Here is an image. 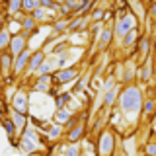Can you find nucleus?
Masks as SVG:
<instances>
[{
    "mask_svg": "<svg viewBox=\"0 0 156 156\" xmlns=\"http://www.w3.org/2000/svg\"><path fill=\"white\" fill-rule=\"evenodd\" d=\"M143 92L136 84H129L121 90L119 94V107H121V113L125 117H129L131 121L139 119L140 113V105H143Z\"/></svg>",
    "mask_w": 156,
    "mask_h": 156,
    "instance_id": "nucleus-1",
    "label": "nucleus"
},
{
    "mask_svg": "<svg viewBox=\"0 0 156 156\" xmlns=\"http://www.w3.org/2000/svg\"><path fill=\"white\" fill-rule=\"evenodd\" d=\"M18 140H20V148H22L26 154L37 152L39 144H41V139H39V135H37V129H33V127H26V129L22 131V135H20Z\"/></svg>",
    "mask_w": 156,
    "mask_h": 156,
    "instance_id": "nucleus-2",
    "label": "nucleus"
},
{
    "mask_svg": "<svg viewBox=\"0 0 156 156\" xmlns=\"http://www.w3.org/2000/svg\"><path fill=\"white\" fill-rule=\"evenodd\" d=\"M136 23H139V22H136V18H135L133 12H129V10H127V12H121L119 16H117L115 26H113V35L123 39L131 29L136 27Z\"/></svg>",
    "mask_w": 156,
    "mask_h": 156,
    "instance_id": "nucleus-3",
    "label": "nucleus"
},
{
    "mask_svg": "<svg viewBox=\"0 0 156 156\" xmlns=\"http://www.w3.org/2000/svg\"><path fill=\"white\" fill-rule=\"evenodd\" d=\"M98 154L100 156H111L113 154V148H115V136L111 131H101L100 136H98Z\"/></svg>",
    "mask_w": 156,
    "mask_h": 156,
    "instance_id": "nucleus-4",
    "label": "nucleus"
},
{
    "mask_svg": "<svg viewBox=\"0 0 156 156\" xmlns=\"http://www.w3.org/2000/svg\"><path fill=\"white\" fill-rule=\"evenodd\" d=\"M26 49H27V35H26V33H22V31L12 33V37H10V45H8L6 51L12 57H18L20 53H23Z\"/></svg>",
    "mask_w": 156,
    "mask_h": 156,
    "instance_id": "nucleus-5",
    "label": "nucleus"
},
{
    "mask_svg": "<svg viewBox=\"0 0 156 156\" xmlns=\"http://www.w3.org/2000/svg\"><path fill=\"white\" fill-rule=\"evenodd\" d=\"M12 109L22 115L29 113V96L26 90H16L12 96Z\"/></svg>",
    "mask_w": 156,
    "mask_h": 156,
    "instance_id": "nucleus-6",
    "label": "nucleus"
},
{
    "mask_svg": "<svg viewBox=\"0 0 156 156\" xmlns=\"http://www.w3.org/2000/svg\"><path fill=\"white\" fill-rule=\"evenodd\" d=\"M53 84L57 86H62L66 82H72L74 78L78 76V66H66V68H61V70H55L53 72Z\"/></svg>",
    "mask_w": 156,
    "mask_h": 156,
    "instance_id": "nucleus-7",
    "label": "nucleus"
},
{
    "mask_svg": "<svg viewBox=\"0 0 156 156\" xmlns=\"http://www.w3.org/2000/svg\"><path fill=\"white\" fill-rule=\"evenodd\" d=\"M29 57H31V51H29V49H26L23 53H20L18 57H14V62H12V76H20L22 72H26L27 62H29Z\"/></svg>",
    "mask_w": 156,
    "mask_h": 156,
    "instance_id": "nucleus-8",
    "label": "nucleus"
},
{
    "mask_svg": "<svg viewBox=\"0 0 156 156\" xmlns=\"http://www.w3.org/2000/svg\"><path fill=\"white\" fill-rule=\"evenodd\" d=\"M45 62V53L41 51V49H37V51L31 53V57H29V62H27V68H26V74H35L39 70V66Z\"/></svg>",
    "mask_w": 156,
    "mask_h": 156,
    "instance_id": "nucleus-9",
    "label": "nucleus"
},
{
    "mask_svg": "<svg viewBox=\"0 0 156 156\" xmlns=\"http://www.w3.org/2000/svg\"><path fill=\"white\" fill-rule=\"evenodd\" d=\"M33 92H47L53 88V76L51 74H45V76H37L35 82H33Z\"/></svg>",
    "mask_w": 156,
    "mask_h": 156,
    "instance_id": "nucleus-10",
    "label": "nucleus"
},
{
    "mask_svg": "<svg viewBox=\"0 0 156 156\" xmlns=\"http://www.w3.org/2000/svg\"><path fill=\"white\" fill-rule=\"evenodd\" d=\"M82 135H84V125L78 123V125L72 127L70 131H66V136H65V139H66V143H68V144H76L78 140L82 139Z\"/></svg>",
    "mask_w": 156,
    "mask_h": 156,
    "instance_id": "nucleus-11",
    "label": "nucleus"
},
{
    "mask_svg": "<svg viewBox=\"0 0 156 156\" xmlns=\"http://www.w3.org/2000/svg\"><path fill=\"white\" fill-rule=\"evenodd\" d=\"M10 119H12L14 127H16V133H20V131H23L27 127V115H22L18 113V111H10Z\"/></svg>",
    "mask_w": 156,
    "mask_h": 156,
    "instance_id": "nucleus-12",
    "label": "nucleus"
},
{
    "mask_svg": "<svg viewBox=\"0 0 156 156\" xmlns=\"http://www.w3.org/2000/svg\"><path fill=\"white\" fill-rule=\"evenodd\" d=\"M111 39H113V29L111 27H104L100 31V41H98V47L100 49H107L111 43Z\"/></svg>",
    "mask_w": 156,
    "mask_h": 156,
    "instance_id": "nucleus-13",
    "label": "nucleus"
},
{
    "mask_svg": "<svg viewBox=\"0 0 156 156\" xmlns=\"http://www.w3.org/2000/svg\"><path fill=\"white\" fill-rule=\"evenodd\" d=\"M12 62H14V57L10 55L8 51L0 53V70H2V74H8V72H12Z\"/></svg>",
    "mask_w": 156,
    "mask_h": 156,
    "instance_id": "nucleus-14",
    "label": "nucleus"
},
{
    "mask_svg": "<svg viewBox=\"0 0 156 156\" xmlns=\"http://www.w3.org/2000/svg\"><path fill=\"white\" fill-rule=\"evenodd\" d=\"M135 78H139V80H143V82H148L150 78H152V65H150V62H144L143 66H139Z\"/></svg>",
    "mask_w": 156,
    "mask_h": 156,
    "instance_id": "nucleus-15",
    "label": "nucleus"
},
{
    "mask_svg": "<svg viewBox=\"0 0 156 156\" xmlns=\"http://www.w3.org/2000/svg\"><path fill=\"white\" fill-rule=\"evenodd\" d=\"M136 41H139V27L131 29V31L123 37V47H131V49H133Z\"/></svg>",
    "mask_w": 156,
    "mask_h": 156,
    "instance_id": "nucleus-16",
    "label": "nucleus"
},
{
    "mask_svg": "<svg viewBox=\"0 0 156 156\" xmlns=\"http://www.w3.org/2000/svg\"><path fill=\"white\" fill-rule=\"evenodd\" d=\"M68 119H70V111H68L66 107H62V109H55V123L57 125L62 127Z\"/></svg>",
    "mask_w": 156,
    "mask_h": 156,
    "instance_id": "nucleus-17",
    "label": "nucleus"
},
{
    "mask_svg": "<svg viewBox=\"0 0 156 156\" xmlns=\"http://www.w3.org/2000/svg\"><path fill=\"white\" fill-rule=\"evenodd\" d=\"M61 133H62V127L57 125V123H53V125H49V129L45 131V136L49 140H57L58 136H61Z\"/></svg>",
    "mask_w": 156,
    "mask_h": 156,
    "instance_id": "nucleus-18",
    "label": "nucleus"
},
{
    "mask_svg": "<svg viewBox=\"0 0 156 156\" xmlns=\"http://www.w3.org/2000/svg\"><path fill=\"white\" fill-rule=\"evenodd\" d=\"M10 37H12V33L8 31V29H0V53H4L10 45Z\"/></svg>",
    "mask_w": 156,
    "mask_h": 156,
    "instance_id": "nucleus-19",
    "label": "nucleus"
},
{
    "mask_svg": "<svg viewBox=\"0 0 156 156\" xmlns=\"http://www.w3.org/2000/svg\"><path fill=\"white\" fill-rule=\"evenodd\" d=\"M41 4H39V0H23L22 2V12L23 14H31L33 10H37Z\"/></svg>",
    "mask_w": 156,
    "mask_h": 156,
    "instance_id": "nucleus-20",
    "label": "nucleus"
},
{
    "mask_svg": "<svg viewBox=\"0 0 156 156\" xmlns=\"http://www.w3.org/2000/svg\"><path fill=\"white\" fill-rule=\"evenodd\" d=\"M140 109H143V113H146V115L152 117V113H154V98L148 96V100H143V105H140Z\"/></svg>",
    "mask_w": 156,
    "mask_h": 156,
    "instance_id": "nucleus-21",
    "label": "nucleus"
},
{
    "mask_svg": "<svg viewBox=\"0 0 156 156\" xmlns=\"http://www.w3.org/2000/svg\"><path fill=\"white\" fill-rule=\"evenodd\" d=\"M117 88H111V90H107L104 94V105H113L115 100H117Z\"/></svg>",
    "mask_w": 156,
    "mask_h": 156,
    "instance_id": "nucleus-22",
    "label": "nucleus"
},
{
    "mask_svg": "<svg viewBox=\"0 0 156 156\" xmlns=\"http://www.w3.org/2000/svg\"><path fill=\"white\" fill-rule=\"evenodd\" d=\"M29 16H31L33 18V22H47V16H49V14L45 12V8H41V6H39L37 10H33V12L31 14H29Z\"/></svg>",
    "mask_w": 156,
    "mask_h": 156,
    "instance_id": "nucleus-23",
    "label": "nucleus"
},
{
    "mask_svg": "<svg viewBox=\"0 0 156 156\" xmlns=\"http://www.w3.org/2000/svg\"><path fill=\"white\" fill-rule=\"evenodd\" d=\"M70 94H68V92H65V94H57L55 96V101H57V109H62V107H65L68 101H70Z\"/></svg>",
    "mask_w": 156,
    "mask_h": 156,
    "instance_id": "nucleus-24",
    "label": "nucleus"
},
{
    "mask_svg": "<svg viewBox=\"0 0 156 156\" xmlns=\"http://www.w3.org/2000/svg\"><path fill=\"white\" fill-rule=\"evenodd\" d=\"M86 26V20L82 18V16H76L74 20H72L70 23H68V27H66V31H76L78 27H84Z\"/></svg>",
    "mask_w": 156,
    "mask_h": 156,
    "instance_id": "nucleus-25",
    "label": "nucleus"
},
{
    "mask_svg": "<svg viewBox=\"0 0 156 156\" xmlns=\"http://www.w3.org/2000/svg\"><path fill=\"white\" fill-rule=\"evenodd\" d=\"M2 125H4V131H6L8 139H14V135H16V127H14L12 119H8V117H4V119H2Z\"/></svg>",
    "mask_w": 156,
    "mask_h": 156,
    "instance_id": "nucleus-26",
    "label": "nucleus"
},
{
    "mask_svg": "<svg viewBox=\"0 0 156 156\" xmlns=\"http://www.w3.org/2000/svg\"><path fill=\"white\" fill-rule=\"evenodd\" d=\"M66 27H68V20L61 18V20H57V22H55V26H53V31H55V35H61L62 31H66Z\"/></svg>",
    "mask_w": 156,
    "mask_h": 156,
    "instance_id": "nucleus-27",
    "label": "nucleus"
},
{
    "mask_svg": "<svg viewBox=\"0 0 156 156\" xmlns=\"http://www.w3.org/2000/svg\"><path fill=\"white\" fill-rule=\"evenodd\" d=\"M135 74H136V66L135 65H129V68L125 66V72H123V80L125 82H131L135 78Z\"/></svg>",
    "mask_w": 156,
    "mask_h": 156,
    "instance_id": "nucleus-28",
    "label": "nucleus"
},
{
    "mask_svg": "<svg viewBox=\"0 0 156 156\" xmlns=\"http://www.w3.org/2000/svg\"><path fill=\"white\" fill-rule=\"evenodd\" d=\"M62 156H80V148H78V144H68L65 148V152Z\"/></svg>",
    "mask_w": 156,
    "mask_h": 156,
    "instance_id": "nucleus-29",
    "label": "nucleus"
},
{
    "mask_svg": "<svg viewBox=\"0 0 156 156\" xmlns=\"http://www.w3.org/2000/svg\"><path fill=\"white\" fill-rule=\"evenodd\" d=\"M104 12H105V10H101V8H94L92 14H90L92 22H101V20H104Z\"/></svg>",
    "mask_w": 156,
    "mask_h": 156,
    "instance_id": "nucleus-30",
    "label": "nucleus"
},
{
    "mask_svg": "<svg viewBox=\"0 0 156 156\" xmlns=\"http://www.w3.org/2000/svg\"><path fill=\"white\" fill-rule=\"evenodd\" d=\"M146 156H156V144H154V139L148 140V144H146Z\"/></svg>",
    "mask_w": 156,
    "mask_h": 156,
    "instance_id": "nucleus-31",
    "label": "nucleus"
},
{
    "mask_svg": "<svg viewBox=\"0 0 156 156\" xmlns=\"http://www.w3.org/2000/svg\"><path fill=\"white\" fill-rule=\"evenodd\" d=\"M111 88H115V80H113V76H109V78L105 80V84H104V92L111 90Z\"/></svg>",
    "mask_w": 156,
    "mask_h": 156,
    "instance_id": "nucleus-32",
    "label": "nucleus"
},
{
    "mask_svg": "<svg viewBox=\"0 0 156 156\" xmlns=\"http://www.w3.org/2000/svg\"><path fill=\"white\" fill-rule=\"evenodd\" d=\"M62 51H66V43H58V45L53 49V53H55V55H61Z\"/></svg>",
    "mask_w": 156,
    "mask_h": 156,
    "instance_id": "nucleus-33",
    "label": "nucleus"
},
{
    "mask_svg": "<svg viewBox=\"0 0 156 156\" xmlns=\"http://www.w3.org/2000/svg\"><path fill=\"white\" fill-rule=\"evenodd\" d=\"M86 82H88V78H82V80H80V82H78V84H76V88H74V92H80L82 88L86 86Z\"/></svg>",
    "mask_w": 156,
    "mask_h": 156,
    "instance_id": "nucleus-34",
    "label": "nucleus"
},
{
    "mask_svg": "<svg viewBox=\"0 0 156 156\" xmlns=\"http://www.w3.org/2000/svg\"><path fill=\"white\" fill-rule=\"evenodd\" d=\"M10 146H12V148H20V140H16V139H10Z\"/></svg>",
    "mask_w": 156,
    "mask_h": 156,
    "instance_id": "nucleus-35",
    "label": "nucleus"
}]
</instances>
